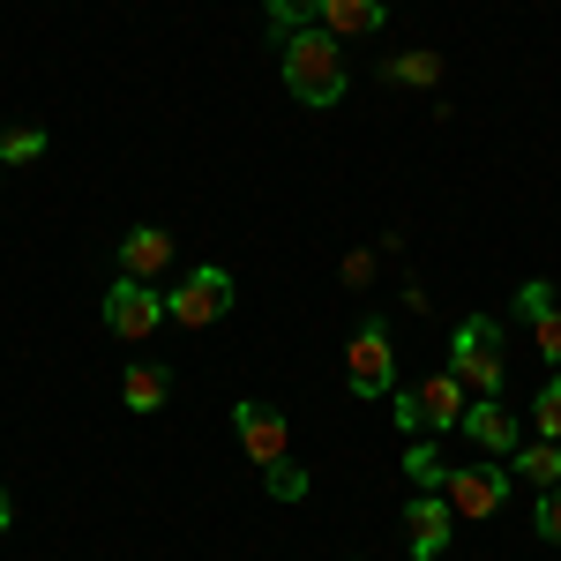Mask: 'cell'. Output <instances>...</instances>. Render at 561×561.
Segmentation results:
<instances>
[{
  "label": "cell",
  "mask_w": 561,
  "mask_h": 561,
  "mask_svg": "<svg viewBox=\"0 0 561 561\" xmlns=\"http://www.w3.org/2000/svg\"><path fill=\"white\" fill-rule=\"evenodd\" d=\"M285 45V90L300 98V105H314V113H330L337 98H345V45L330 38L322 23L314 31H293Z\"/></svg>",
  "instance_id": "1"
},
{
  "label": "cell",
  "mask_w": 561,
  "mask_h": 561,
  "mask_svg": "<svg viewBox=\"0 0 561 561\" xmlns=\"http://www.w3.org/2000/svg\"><path fill=\"white\" fill-rule=\"evenodd\" d=\"M449 375L472 389V397H502L510 359H502V322H494V314H465V322H457V337H449Z\"/></svg>",
  "instance_id": "2"
},
{
  "label": "cell",
  "mask_w": 561,
  "mask_h": 561,
  "mask_svg": "<svg viewBox=\"0 0 561 561\" xmlns=\"http://www.w3.org/2000/svg\"><path fill=\"white\" fill-rule=\"evenodd\" d=\"M165 314H173L180 330H210V322H225V314H232V270H217V262L187 270L173 293H165Z\"/></svg>",
  "instance_id": "3"
},
{
  "label": "cell",
  "mask_w": 561,
  "mask_h": 561,
  "mask_svg": "<svg viewBox=\"0 0 561 561\" xmlns=\"http://www.w3.org/2000/svg\"><path fill=\"white\" fill-rule=\"evenodd\" d=\"M442 502H449L465 524L494 517V510L510 502V472H502V457H486V465H449V479H442Z\"/></svg>",
  "instance_id": "4"
},
{
  "label": "cell",
  "mask_w": 561,
  "mask_h": 561,
  "mask_svg": "<svg viewBox=\"0 0 561 561\" xmlns=\"http://www.w3.org/2000/svg\"><path fill=\"white\" fill-rule=\"evenodd\" d=\"M158 322H165V293H150L142 277H121V285L105 293V330H113L121 345H150Z\"/></svg>",
  "instance_id": "5"
},
{
  "label": "cell",
  "mask_w": 561,
  "mask_h": 561,
  "mask_svg": "<svg viewBox=\"0 0 561 561\" xmlns=\"http://www.w3.org/2000/svg\"><path fill=\"white\" fill-rule=\"evenodd\" d=\"M345 382L359 389V397H389V389H397V352H389V330H382V322H359V330H352Z\"/></svg>",
  "instance_id": "6"
},
{
  "label": "cell",
  "mask_w": 561,
  "mask_h": 561,
  "mask_svg": "<svg viewBox=\"0 0 561 561\" xmlns=\"http://www.w3.org/2000/svg\"><path fill=\"white\" fill-rule=\"evenodd\" d=\"M232 434H240V449H248V465H277V457H293V427H285V412L277 404H232Z\"/></svg>",
  "instance_id": "7"
},
{
  "label": "cell",
  "mask_w": 561,
  "mask_h": 561,
  "mask_svg": "<svg viewBox=\"0 0 561 561\" xmlns=\"http://www.w3.org/2000/svg\"><path fill=\"white\" fill-rule=\"evenodd\" d=\"M449 531H457V510L442 494H412L404 502V547H412V561H442L449 554Z\"/></svg>",
  "instance_id": "8"
},
{
  "label": "cell",
  "mask_w": 561,
  "mask_h": 561,
  "mask_svg": "<svg viewBox=\"0 0 561 561\" xmlns=\"http://www.w3.org/2000/svg\"><path fill=\"white\" fill-rule=\"evenodd\" d=\"M465 412H472V389L457 382V375H449V367H442V375H427V382H420V420H427L434 434L465 427Z\"/></svg>",
  "instance_id": "9"
},
{
  "label": "cell",
  "mask_w": 561,
  "mask_h": 561,
  "mask_svg": "<svg viewBox=\"0 0 561 561\" xmlns=\"http://www.w3.org/2000/svg\"><path fill=\"white\" fill-rule=\"evenodd\" d=\"M465 434H472L486 457H517V412H510V404H494V397H472Z\"/></svg>",
  "instance_id": "10"
},
{
  "label": "cell",
  "mask_w": 561,
  "mask_h": 561,
  "mask_svg": "<svg viewBox=\"0 0 561 561\" xmlns=\"http://www.w3.org/2000/svg\"><path fill=\"white\" fill-rule=\"evenodd\" d=\"M165 262H173V232L165 225H135L128 240H121V277H142L150 285Z\"/></svg>",
  "instance_id": "11"
},
{
  "label": "cell",
  "mask_w": 561,
  "mask_h": 561,
  "mask_svg": "<svg viewBox=\"0 0 561 561\" xmlns=\"http://www.w3.org/2000/svg\"><path fill=\"white\" fill-rule=\"evenodd\" d=\"M517 314L531 322V337H539V352L561 367V307H554V293H547V277H531L517 293Z\"/></svg>",
  "instance_id": "12"
},
{
  "label": "cell",
  "mask_w": 561,
  "mask_h": 561,
  "mask_svg": "<svg viewBox=\"0 0 561 561\" xmlns=\"http://www.w3.org/2000/svg\"><path fill=\"white\" fill-rule=\"evenodd\" d=\"M389 8L382 0H322V31L330 38H382Z\"/></svg>",
  "instance_id": "13"
},
{
  "label": "cell",
  "mask_w": 561,
  "mask_h": 561,
  "mask_svg": "<svg viewBox=\"0 0 561 561\" xmlns=\"http://www.w3.org/2000/svg\"><path fill=\"white\" fill-rule=\"evenodd\" d=\"M121 397H128V412H165V397H173V375L158 367V359H135L128 375H121Z\"/></svg>",
  "instance_id": "14"
},
{
  "label": "cell",
  "mask_w": 561,
  "mask_h": 561,
  "mask_svg": "<svg viewBox=\"0 0 561 561\" xmlns=\"http://www.w3.org/2000/svg\"><path fill=\"white\" fill-rule=\"evenodd\" d=\"M517 472L531 479L539 494H547V486H561V442H547V434H539L531 449H517Z\"/></svg>",
  "instance_id": "15"
},
{
  "label": "cell",
  "mask_w": 561,
  "mask_h": 561,
  "mask_svg": "<svg viewBox=\"0 0 561 561\" xmlns=\"http://www.w3.org/2000/svg\"><path fill=\"white\" fill-rule=\"evenodd\" d=\"M404 472H412V486H420V494H442L449 465H442V449H434V442H412V449H404Z\"/></svg>",
  "instance_id": "16"
},
{
  "label": "cell",
  "mask_w": 561,
  "mask_h": 561,
  "mask_svg": "<svg viewBox=\"0 0 561 561\" xmlns=\"http://www.w3.org/2000/svg\"><path fill=\"white\" fill-rule=\"evenodd\" d=\"M322 23V0H270V31L293 38V31H314Z\"/></svg>",
  "instance_id": "17"
},
{
  "label": "cell",
  "mask_w": 561,
  "mask_h": 561,
  "mask_svg": "<svg viewBox=\"0 0 561 561\" xmlns=\"http://www.w3.org/2000/svg\"><path fill=\"white\" fill-rule=\"evenodd\" d=\"M382 76H389V83H420V90H427V83H442V53H397Z\"/></svg>",
  "instance_id": "18"
},
{
  "label": "cell",
  "mask_w": 561,
  "mask_h": 561,
  "mask_svg": "<svg viewBox=\"0 0 561 561\" xmlns=\"http://www.w3.org/2000/svg\"><path fill=\"white\" fill-rule=\"evenodd\" d=\"M262 486H270L277 502H300V494H307V472L293 465V457H277V465H262Z\"/></svg>",
  "instance_id": "19"
},
{
  "label": "cell",
  "mask_w": 561,
  "mask_h": 561,
  "mask_svg": "<svg viewBox=\"0 0 561 561\" xmlns=\"http://www.w3.org/2000/svg\"><path fill=\"white\" fill-rule=\"evenodd\" d=\"M45 158V128H8L0 135V165H31Z\"/></svg>",
  "instance_id": "20"
},
{
  "label": "cell",
  "mask_w": 561,
  "mask_h": 561,
  "mask_svg": "<svg viewBox=\"0 0 561 561\" xmlns=\"http://www.w3.org/2000/svg\"><path fill=\"white\" fill-rule=\"evenodd\" d=\"M531 427L547 434V442H561V375L539 389V397H531Z\"/></svg>",
  "instance_id": "21"
},
{
  "label": "cell",
  "mask_w": 561,
  "mask_h": 561,
  "mask_svg": "<svg viewBox=\"0 0 561 561\" xmlns=\"http://www.w3.org/2000/svg\"><path fill=\"white\" fill-rule=\"evenodd\" d=\"M382 404H389V420H397L404 434H420V427H427V420H420V389H389Z\"/></svg>",
  "instance_id": "22"
},
{
  "label": "cell",
  "mask_w": 561,
  "mask_h": 561,
  "mask_svg": "<svg viewBox=\"0 0 561 561\" xmlns=\"http://www.w3.org/2000/svg\"><path fill=\"white\" fill-rule=\"evenodd\" d=\"M539 539H547V547H561V486H547V494H539Z\"/></svg>",
  "instance_id": "23"
},
{
  "label": "cell",
  "mask_w": 561,
  "mask_h": 561,
  "mask_svg": "<svg viewBox=\"0 0 561 561\" xmlns=\"http://www.w3.org/2000/svg\"><path fill=\"white\" fill-rule=\"evenodd\" d=\"M0 531H8V486H0Z\"/></svg>",
  "instance_id": "24"
},
{
  "label": "cell",
  "mask_w": 561,
  "mask_h": 561,
  "mask_svg": "<svg viewBox=\"0 0 561 561\" xmlns=\"http://www.w3.org/2000/svg\"><path fill=\"white\" fill-rule=\"evenodd\" d=\"M345 561H359V554H345Z\"/></svg>",
  "instance_id": "25"
}]
</instances>
